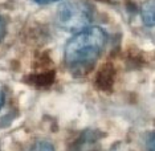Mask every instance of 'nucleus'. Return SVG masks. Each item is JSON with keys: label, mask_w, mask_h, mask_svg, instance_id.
Listing matches in <instances>:
<instances>
[{"label": "nucleus", "mask_w": 155, "mask_h": 151, "mask_svg": "<svg viewBox=\"0 0 155 151\" xmlns=\"http://www.w3.org/2000/svg\"><path fill=\"white\" fill-rule=\"evenodd\" d=\"M107 43V33L100 27H87L69 38L65 45V65L70 73L80 77L90 72Z\"/></svg>", "instance_id": "1"}, {"label": "nucleus", "mask_w": 155, "mask_h": 151, "mask_svg": "<svg viewBox=\"0 0 155 151\" xmlns=\"http://www.w3.org/2000/svg\"><path fill=\"white\" fill-rule=\"evenodd\" d=\"M93 20V8L86 2H68L56 13V24L66 32L77 33L87 28Z\"/></svg>", "instance_id": "2"}, {"label": "nucleus", "mask_w": 155, "mask_h": 151, "mask_svg": "<svg viewBox=\"0 0 155 151\" xmlns=\"http://www.w3.org/2000/svg\"><path fill=\"white\" fill-rule=\"evenodd\" d=\"M100 138L97 130H86L73 142L69 151H101Z\"/></svg>", "instance_id": "3"}, {"label": "nucleus", "mask_w": 155, "mask_h": 151, "mask_svg": "<svg viewBox=\"0 0 155 151\" xmlns=\"http://www.w3.org/2000/svg\"><path fill=\"white\" fill-rule=\"evenodd\" d=\"M114 69L110 66V64H107L106 66H104L97 74V80H96V84L98 86V89L101 90H107L110 89L114 84Z\"/></svg>", "instance_id": "4"}, {"label": "nucleus", "mask_w": 155, "mask_h": 151, "mask_svg": "<svg viewBox=\"0 0 155 151\" xmlns=\"http://www.w3.org/2000/svg\"><path fill=\"white\" fill-rule=\"evenodd\" d=\"M140 15H142L143 23L149 27H154L155 19H154V0H149L142 5L140 9Z\"/></svg>", "instance_id": "5"}, {"label": "nucleus", "mask_w": 155, "mask_h": 151, "mask_svg": "<svg viewBox=\"0 0 155 151\" xmlns=\"http://www.w3.org/2000/svg\"><path fill=\"white\" fill-rule=\"evenodd\" d=\"M27 151H54V147L47 140H37Z\"/></svg>", "instance_id": "6"}, {"label": "nucleus", "mask_w": 155, "mask_h": 151, "mask_svg": "<svg viewBox=\"0 0 155 151\" xmlns=\"http://www.w3.org/2000/svg\"><path fill=\"white\" fill-rule=\"evenodd\" d=\"M5 32H7V25H5V21L2 16H0V43L3 41V38L5 36Z\"/></svg>", "instance_id": "7"}, {"label": "nucleus", "mask_w": 155, "mask_h": 151, "mask_svg": "<svg viewBox=\"0 0 155 151\" xmlns=\"http://www.w3.org/2000/svg\"><path fill=\"white\" fill-rule=\"evenodd\" d=\"M35 3L37 4H41V5H45V4H51V3H54V2H58V0H33Z\"/></svg>", "instance_id": "8"}, {"label": "nucleus", "mask_w": 155, "mask_h": 151, "mask_svg": "<svg viewBox=\"0 0 155 151\" xmlns=\"http://www.w3.org/2000/svg\"><path fill=\"white\" fill-rule=\"evenodd\" d=\"M149 140H150V151H154V133L150 134Z\"/></svg>", "instance_id": "9"}, {"label": "nucleus", "mask_w": 155, "mask_h": 151, "mask_svg": "<svg viewBox=\"0 0 155 151\" xmlns=\"http://www.w3.org/2000/svg\"><path fill=\"white\" fill-rule=\"evenodd\" d=\"M3 103H4V94L0 92V109L3 107Z\"/></svg>", "instance_id": "10"}]
</instances>
